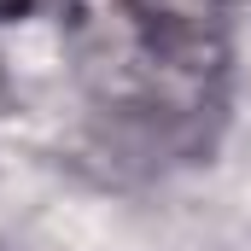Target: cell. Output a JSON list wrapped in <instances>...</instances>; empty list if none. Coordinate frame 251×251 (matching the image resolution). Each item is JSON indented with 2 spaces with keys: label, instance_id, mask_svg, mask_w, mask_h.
Masks as SVG:
<instances>
[{
  "label": "cell",
  "instance_id": "6da1fadb",
  "mask_svg": "<svg viewBox=\"0 0 251 251\" xmlns=\"http://www.w3.org/2000/svg\"><path fill=\"white\" fill-rule=\"evenodd\" d=\"M0 123H6V100H0Z\"/></svg>",
  "mask_w": 251,
  "mask_h": 251
}]
</instances>
